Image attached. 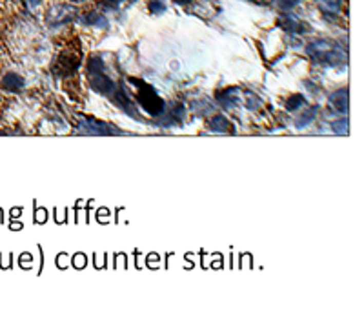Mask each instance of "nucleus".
Instances as JSON below:
<instances>
[{
    "label": "nucleus",
    "instance_id": "obj_23",
    "mask_svg": "<svg viewBox=\"0 0 364 333\" xmlns=\"http://www.w3.org/2000/svg\"><path fill=\"white\" fill-rule=\"evenodd\" d=\"M71 2H76V4H82V2H86V0H71Z\"/></svg>",
    "mask_w": 364,
    "mask_h": 333
},
{
    "label": "nucleus",
    "instance_id": "obj_1",
    "mask_svg": "<svg viewBox=\"0 0 364 333\" xmlns=\"http://www.w3.org/2000/svg\"><path fill=\"white\" fill-rule=\"evenodd\" d=\"M88 76H89V86L95 93L102 96H111L115 89L119 88L117 82H113L108 75H106V66L104 61L100 56H91L88 62Z\"/></svg>",
    "mask_w": 364,
    "mask_h": 333
},
{
    "label": "nucleus",
    "instance_id": "obj_15",
    "mask_svg": "<svg viewBox=\"0 0 364 333\" xmlns=\"http://www.w3.org/2000/svg\"><path fill=\"white\" fill-rule=\"evenodd\" d=\"M304 96H300V95H293V96H290L288 101H286V109L288 111H297L299 108H302L304 106Z\"/></svg>",
    "mask_w": 364,
    "mask_h": 333
},
{
    "label": "nucleus",
    "instance_id": "obj_18",
    "mask_svg": "<svg viewBox=\"0 0 364 333\" xmlns=\"http://www.w3.org/2000/svg\"><path fill=\"white\" fill-rule=\"evenodd\" d=\"M149 9H151V13H157V15H159V13L164 11L166 6H164V2H162V0H153L151 4H149Z\"/></svg>",
    "mask_w": 364,
    "mask_h": 333
},
{
    "label": "nucleus",
    "instance_id": "obj_20",
    "mask_svg": "<svg viewBox=\"0 0 364 333\" xmlns=\"http://www.w3.org/2000/svg\"><path fill=\"white\" fill-rule=\"evenodd\" d=\"M250 2H253V4H259V6H268V4H272L273 0H250Z\"/></svg>",
    "mask_w": 364,
    "mask_h": 333
},
{
    "label": "nucleus",
    "instance_id": "obj_19",
    "mask_svg": "<svg viewBox=\"0 0 364 333\" xmlns=\"http://www.w3.org/2000/svg\"><path fill=\"white\" fill-rule=\"evenodd\" d=\"M122 2H126V0H102V6L115 9V8H119V6L122 4Z\"/></svg>",
    "mask_w": 364,
    "mask_h": 333
},
{
    "label": "nucleus",
    "instance_id": "obj_14",
    "mask_svg": "<svg viewBox=\"0 0 364 333\" xmlns=\"http://www.w3.org/2000/svg\"><path fill=\"white\" fill-rule=\"evenodd\" d=\"M317 6L324 13H337L340 9V0H317Z\"/></svg>",
    "mask_w": 364,
    "mask_h": 333
},
{
    "label": "nucleus",
    "instance_id": "obj_4",
    "mask_svg": "<svg viewBox=\"0 0 364 333\" xmlns=\"http://www.w3.org/2000/svg\"><path fill=\"white\" fill-rule=\"evenodd\" d=\"M73 18H76V9L73 8V6L56 4L48 11V24L53 26V28H55V26L68 24Z\"/></svg>",
    "mask_w": 364,
    "mask_h": 333
},
{
    "label": "nucleus",
    "instance_id": "obj_7",
    "mask_svg": "<svg viewBox=\"0 0 364 333\" xmlns=\"http://www.w3.org/2000/svg\"><path fill=\"white\" fill-rule=\"evenodd\" d=\"M208 126H209V129H212V131H217V133H233V131H235L233 124L228 121V119H226L224 115L212 116V119H209V122H208Z\"/></svg>",
    "mask_w": 364,
    "mask_h": 333
},
{
    "label": "nucleus",
    "instance_id": "obj_11",
    "mask_svg": "<svg viewBox=\"0 0 364 333\" xmlns=\"http://www.w3.org/2000/svg\"><path fill=\"white\" fill-rule=\"evenodd\" d=\"M2 86H4L8 91H18V89H22V86H24V79L20 75H16V73H8V75L4 76V81H2Z\"/></svg>",
    "mask_w": 364,
    "mask_h": 333
},
{
    "label": "nucleus",
    "instance_id": "obj_2",
    "mask_svg": "<svg viewBox=\"0 0 364 333\" xmlns=\"http://www.w3.org/2000/svg\"><path fill=\"white\" fill-rule=\"evenodd\" d=\"M133 86L137 88V102L140 104V108L144 109L146 113L153 116H160L166 109V102L157 95V91L153 89L151 84L140 81V79H129Z\"/></svg>",
    "mask_w": 364,
    "mask_h": 333
},
{
    "label": "nucleus",
    "instance_id": "obj_5",
    "mask_svg": "<svg viewBox=\"0 0 364 333\" xmlns=\"http://www.w3.org/2000/svg\"><path fill=\"white\" fill-rule=\"evenodd\" d=\"M335 48H337V44H333V42L326 41V38H319V41L308 44V48H306V53L312 56L313 61L322 62V64H328L330 55H332V51Z\"/></svg>",
    "mask_w": 364,
    "mask_h": 333
},
{
    "label": "nucleus",
    "instance_id": "obj_22",
    "mask_svg": "<svg viewBox=\"0 0 364 333\" xmlns=\"http://www.w3.org/2000/svg\"><path fill=\"white\" fill-rule=\"evenodd\" d=\"M28 4L31 6V8H35V6L40 4V0H28Z\"/></svg>",
    "mask_w": 364,
    "mask_h": 333
},
{
    "label": "nucleus",
    "instance_id": "obj_17",
    "mask_svg": "<svg viewBox=\"0 0 364 333\" xmlns=\"http://www.w3.org/2000/svg\"><path fill=\"white\" fill-rule=\"evenodd\" d=\"M297 4H299V0H279V8L282 9V11H290V9H293Z\"/></svg>",
    "mask_w": 364,
    "mask_h": 333
},
{
    "label": "nucleus",
    "instance_id": "obj_9",
    "mask_svg": "<svg viewBox=\"0 0 364 333\" xmlns=\"http://www.w3.org/2000/svg\"><path fill=\"white\" fill-rule=\"evenodd\" d=\"M280 26H282L288 33H293V35H300V33L306 31L304 22H300L299 18H295V16L286 15L284 18H280Z\"/></svg>",
    "mask_w": 364,
    "mask_h": 333
},
{
    "label": "nucleus",
    "instance_id": "obj_8",
    "mask_svg": "<svg viewBox=\"0 0 364 333\" xmlns=\"http://www.w3.org/2000/svg\"><path fill=\"white\" fill-rule=\"evenodd\" d=\"M80 21L84 22L86 26H97V28H108V18L106 15L99 11V9H93V11H88L80 16Z\"/></svg>",
    "mask_w": 364,
    "mask_h": 333
},
{
    "label": "nucleus",
    "instance_id": "obj_12",
    "mask_svg": "<svg viewBox=\"0 0 364 333\" xmlns=\"http://www.w3.org/2000/svg\"><path fill=\"white\" fill-rule=\"evenodd\" d=\"M317 111H319V106H313V108H310L308 111L300 113L299 119H297V128H306V126L310 124V122H313V119L317 116Z\"/></svg>",
    "mask_w": 364,
    "mask_h": 333
},
{
    "label": "nucleus",
    "instance_id": "obj_21",
    "mask_svg": "<svg viewBox=\"0 0 364 333\" xmlns=\"http://www.w3.org/2000/svg\"><path fill=\"white\" fill-rule=\"evenodd\" d=\"M193 0H175V4H179V6H188V4H191Z\"/></svg>",
    "mask_w": 364,
    "mask_h": 333
},
{
    "label": "nucleus",
    "instance_id": "obj_3",
    "mask_svg": "<svg viewBox=\"0 0 364 333\" xmlns=\"http://www.w3.org/2000/svg\"><path fill=\"white\" fill-rule=\"evenodd\" d=\"M80 126L79 128L82 129L84 133H89V135H99V136H109V135H122V129L115 128L113 124L104 121H99V119H93V116H79Z\"/></svg>",
    "mask_w": 364,
    "mask_h": 333
},
{
    "label": "nucleus",
    "instance_id": "obj_16",
    "mask_svg": "<svg viewBox=\"0 0 364 333\" xmlns=\"http://www.w3.org/2000/svg\"><path fill=\"white\" fill-rule=\"evenodd\" d=\"M333 131L337 133V135H342V133H348V119H339V121L333 122Z\"/></svg>",
    "mask_w": 364,
    "mask_h": 333
},
{
    "label": "nucleus",
    "instance_id": "obj_10",
    "mask_svg": "<svg viewBox=\"0 0 364 333\" xmlns=\"http://www.w3.org/2000/svg\"><path fill=\"white\" fill-rule=\"evenodd\" d=\"M237 95V89H226V91H219L217 93V101L222 104V108L226 109H232L233 106L239 102V96Z\"/></svg>",
    "mask_w": 364,
    "mask_h": 333
},
{
    "label": "nucleus",
    "instance_id": "obj_6",
    "mask_svg": "<svg viewBox=\"0 0 364 333\" xmlns=\"http://www.w3.org/2000/svg\"><path fill=\"white\" fill-rule=\"evenodd\" d=\"M330 104L335 108V111L342 113L346 115L350 109V99H348V88H342V89H337L330 95Z\"/></svg>",
    "mask_w": 364,
    "mask_h": 333
},
{
    "label": "nucleus",
    "instance_id": "obj_13",
    "mask_svg": "<svg viewBox=\"0 0 364 333\" xmlns=\"http://www.w3.org/2000/svg\"><path fill=\"white\" fill-rule=\"evenodd\" d=\"M184 121V106L177 104L173 106V109L169 111V119L166 121V124H180Z\"/></svg>",
    "mask_w": 364,
    "mask_h": 333
}]
</instances>
